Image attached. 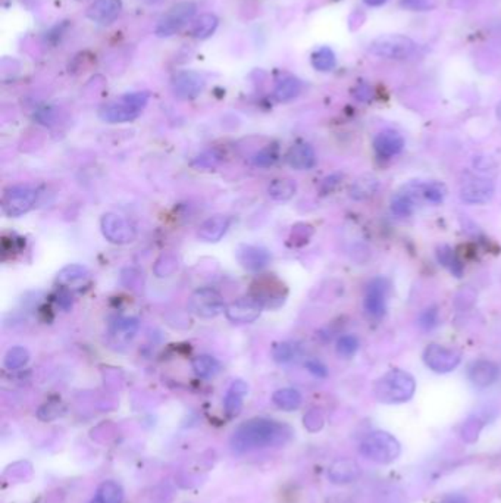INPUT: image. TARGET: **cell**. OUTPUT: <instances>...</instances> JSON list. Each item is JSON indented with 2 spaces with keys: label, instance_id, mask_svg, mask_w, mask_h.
<instances>
[{
  "label": "cell",
  "instance_id": "43",
  "mask_svg": "<svg viewBox=\"0 0 501 503\" xmlns=\"http://www.w3.org/2000/svg\"><path fill=\"white\" fill-rule=\"evenodd\" d=\"M193 164L199 170H212L219 164V156L215 152H204L194 159Z\"/></svg>",
  "mask_w": 501,
  "mask_h": 503
},
{
  "label": "cell",
  "instance_id": "29",
  "mask_svg": "<svg viewBox=\"0 0 501 503\" xmlns=\"http://www.w3.org/2000/svg\"><path fill=\"white\" fill-rule=\"evenodd\" d=\"M437 259L443 266H445L453 274V276H455L458 279H460L463 276L465 266H463L462 261L459 259L458 254H455V252L450 246H447V244L438 246Z\"/></svg>",
  "mask_w": 501,
  "mask_h": 503
},
{
  "label": "cell",
  "instance_id": "32",
  "mask_svg": "<svg viewBox=\"0 0 501 503\" xmlns=\"http://www.w3.org/2000/svg\"><path fill=\"white\" fill-rule=\"evenodd\" d=\"M295 192H297V186L292 180L284 178V180H275L270 182V186L268 187V195L270 199L277 202H287L290 200Z\"/></svg>",
  "mask_w": 501,
  "mask_h": 503
},
{
  "label": "cell",
  "instance_id": "8",
  "mask_svg": "<svg viewBox=\"0 0 501 503\" xmlns=\"http://www.w3.org/2000/svg\"><path fill=\"white\" fill-rule=\"evenodd\" d=\"M225 304L222 296L211 287H203L196 290L189 301V309L199 318L212 319L225 312Z\"/></svg>",
  "mask_w": 501,
  "mask_h": 503
},
{
  "label": "cell",
  "instance_id": "38",
  "mask_svg": "<svg viewBox=\"0 0 501 503\" xmlns=\"http://www.w3.org/2000/svg\"><path fill=\"white\" fill-rule=\"evenodd\" d=\"M484 421L480 417H470L468 418L460 430V436L466 443H475L480 439V434L484 428Z\"/></svg>",
  "mask_w": 501,
  "mask_h": 503
},
{
  "label": "cell",
  "instance_id": "20",
  "mask_svg": "<svg viewBox=\"0 0 501 503\" xmlns=\"http://www.w3.org/2000/svg\"><path fill=\"white\" fill-rule=\"evenodd\" d=\"M228 227H230V218L223 215H215L199 227L197 237L201 242L216 243L225 236Z\"/></svg>",
  "mask_w": 501,
  "mask_h": 503
},
{
  "label": "cell",
  "instance_id": "48",
  "mask_svg": "<svg viewBox=\"0 0 501 503\" xmlns=\"http://www.w3.org/2000/svg\"><path fill=\"white\" fill-rule=\"evenodd\" d=\"M306 368L309 370L310 374H313L317 378H325L328 375L327 367L322 362H319V361H309L306 363Z\"/></svg>",
  "mask_w": 501,
  "mask_h": 503
},
{
  "label": "cell",
  "instance_id": "3",
  "mask_svg": "<svg viewBox=\"0 0 501 503\" xmlns=\"http://www.w3.org/2000/svg\"><path fill=\"white\" fill-rule=\"evenodd\" d=\"M150 95L147 91H135L121 96L117 100H112L103 105L99 110L102 121L109 124H121L135 120L147 106Z\"/></svg>",
  "mask_w": 501,
  "mask_h": 503
},
{
  "label": "cell",
  "instance_id": "50",
  "mask_svg": "<svg viewBox=\"0 0 501 503\" xmlns=\"http://www.w3.org/2000/svg\"><path fill=\"white\" fill-rule=\"evenodd\" d=\"M363 2L366 4L368 6H381L386 2V0H363Z\"/></svg>",
  "mask_w": 501,
  "mask_h": 503
},
{
  "label": "cell",
  "instance_id": "14",
  "mask_svg": "<svg viewBox=\"0 0 501 503\" xmlns=\"http://www.w3.org/2000/svg\"><path fill=\"white\" fill-rule=\"evenodd\" d=\"M236 258L238 264L250 272H259L265 269L272 259L266 249L255 244H241L236 252Z\"/></svg>",
  "mask_w": 501,
  "mask_h": 503
},
{
  "label": "cell",
  "instance_id": "2",
  "mask_svg": "<svg viewBox=\"0 0 501 503\" xmlns=\"http://www.w3.org/2000/svg\"><path fill=\"white\" fill-rule=\"evenodd\" d=\"M416 392V381L403 370H391L374 384V395L378 402L397 405L408 402Z\"/></svg>",
  "mask_w": 501,
  "mask_h": 503
},
{
  "label": "cell",
  "instance_id": "35",
  "mask_svg": "<svg viewBox=\"0 0 501 503\" xmlns=\"http://www.w3.org/2000/svg\"><path fill=\"white\" fill-rule=\"evenodd\" d=\"M312 65L315 70L322 71V73H328L331 70H334L337 65V59H335V53L324 46V48L317 49L313 55H312Z\"/></svg>",
  "mask_w": 501,
  "mask_h": 503
},
{
  "label": "cell",
  "instance_id": "44",
  "mask_svg": "<svg viewBox=\"0 0 501 503\" xmlns=\"http://www.w3.org/2000/svg\"><path fill=\"white\" fill-rule=\"evenodd\" d=\"M438 323H440V316H438V311L436 308L425 309L419 316V326L426 331L437 327Z\"/></svg>",
  "mask_w": 501,
  "mask_h": 503
},
{
  "label": "cell",
  "instance_id": "6",
  "mask_svg": "<svg viewBox=\"0 0 501 503\" xmlns=\"http://www.w3.org/2000/svg\"><path fill=\"white\" fill-rule=\"evenodd\" d=\"M196 5L193 2H181L172 6L156 26V36L157 37H171L181 31L187 24L193 21L196 15Z\"/></svg>",
  "mask_w": 501,
  "mask_h": 503
},
{
  "label": "cell",
  "instance_id": "4",
  "mask_svg": "<svg viewBox=\"0 0 501 503\" xmlns=\"http://www.w3.org/2000/svg\"><path fill=\"white\" fill-rule=\"evenodd\" d=\"M359 450L366 460L379 465H389L400 456L401 445L390 432L374 431L362 440Z\"/></svg>",
  "mask_w": 501,
  "mask_h": 503
},
{
  "label": "cell",
  "instance_id": "27",
  "mask_svg": "<svg viewBox=\"0 0 501 503\" xmlns=\"http://www.w3.org/2000/svg\"><path fill=\"white\" fill-rule=\"evenodd\" d=\"M272 402L275 403L277 408L285 410V413H291V410H295L302 406L303 398L299 390H295V388H291V387H285V388H280V390H277L272 395Z\"/></svg>",
  "mask_w": 501,
  "mask_h": 503
},
{
  "label": "cell",
  "instance_id": "18",
  "mask_svg": "<svg viewBox=\"0 0 501 503\" xmlns=\"http://www.w3.org/2000/svg\"><path fill=\"white\" fill-rule=\"evenodd\" d=\"M359 475H360L359 464L349 458H339L334 461L328 470L329 482L338 486H344L356 482Z\"/></svg>",
  "mask_w": 501,
  "mask_h": 503
},
{
  "label": "cell",
  "instance_id": "47",
  "mask_svg": "<svg viewBox=\"0 0 501 503\" xmlns=\"http://www.w3.org/2000/svg\"><path fill=\"white\" fill-rule=\"evenodd\" d=\"M401 6L413 11H426L432 9L436 5L432 0H401Z\"/></svg>",
  "mask_w": 501,
  "mask_h": 503
},
{
  "label": "cell",
  "instance_id": "1",
  "mask_svg": "<svg viewBox=\"0 0 501 503\" xmlns=\"http://www.w3.org/2000/svg\"><path fill=\"white\" fill-rule=\"evenodd\" d=\"M292 436L294 431L287 424L266 418H253L236 428L230 446L233 452L241 455L258 449L284 446Z\"/></svg>",
  "mask_w": 501,
  "mask_h": 503
},
{
  "label": "cell",
  "instance_id": "41",
  "mask_svg": "<svg viewBox=\"0 0 501 503\" xmlns=\"http://www.w3.org/2000/svg\"><path fill=\"white\" fill-rule=\"evenodd\" d=\"M303 424H305L306 430L310 431V432L321 431L324 428V424H325V418H324L322 410H319L316 408L307 410L305 418H303Z\"/></svg>",
  "mask_w": 501,
  "mask_h": 503
},
{
  "label": "cell",
  "instance_id": "21",
  "mask_svg": "<svg viewBox=\"0 0 501 503\" xmlns=\"http://www.w3.org/2000/svg\"><path fill=\"white\" fill-rule=\"evenodd\" d=\"M284 286L277 284L275 281H260L258 287H255L252 296L263 305V308H277L284 304L285 294H283Z\"/></svg>",
  "mask_w": 501,
  "mask_h": 503
},
{
  "label": "cell",
  "instance_id": "28",
  "mask_svg": "<svg viewBox=\"0 0 501 503\" xmlns=\"http://www.w3.org/2000/svg\"><path fill=\"white\" fill-rule=\"evenodd\" d=\"M193 370L197 377L203 380H211L221 373V362L211 355H199L191 362Z\"/></svg>",
  "mask_w": 501,
  "mask_h": 503
},
{
  "label": "cell",
  "instance_id": "12",
  "mask_svg": "<svg viewBox=\"0 0 501 503\" xmlns=\"http://www.w3.org/2000/svg\"><path fill=\"white\" fill-rule=\"evenodd\" d=\"M495 186L490 178L473 177L469 178L460 190V197L469 204H485L492 200Z\"/></svg>",
  "mask_w": 501,
  "mask_h": 503
},
{
  "label": "cell",
  "instance_id": "23",
  "mask_svg": "<svg viewBox=\"0 0 501 503\" xmlns=\"http://www.w3.org/2000/svg\"><path fill=\"white\" fill-rule=\"evenodd\" d=\"M139 328H140L139 319L134 316H122V318H118L117 321L110 326L109 334H110V338L115 343H118V345H127V343H130L135 337V334L139 333Z\"/></svg>",
  "mask_w": 501,
  "mask_h": 503
},
{
  "label": "cell",
  "instance_id": "16",
  "mask_svg": "<svg viewBox=\"0 0 501 503\" xmlns=\"http://www.w3.org/2000/svg\"><path fill=\"white\" fill-rule=\"evenodd\" d=\"M468 375L475 387L487 388L497 381L500 375V368L492 361L480 359V361H475L470 365Z\"/></svg>",
  "mask_w": 501,
  "mask_h": 503
},
{
  "label": "cell",
  "instance_id": "24",
  "mask_svg": "<svg viewBox=\"0 0 501 503\" xmlns=\"http://www.w3.org/2000/svg\"><path fill=\"white\" fill-rule=\"evenodd\" d=\"M287 162L294 170L306 171V170H310L315 167L316 153L310 145L299 143L288 150Z\"/></svg>",
  "mask_w": 501,
  "mask_h": 503
},
{
  "label": "cell",
  "instance_id": "46",
  "mask_svg": "<svg viewBox=\"0 0 501 503\" xmlns=\"http://www.w3.org/2000/svg\"><path fill=\"white\" fill-rule=\"evenodd\" d=\"M294 358V349L288 343H281V345H277L273 348V359L277 362L285 363L290 362Z\"/></svg>",
  "mask_w": 501,
  "mask_h": 503
},
{
  "label": "cell",
  "instance_id": "49",
  "mask_svg": "<svg viewBox=\"0 0 501 503\" xmlns=\"http://www.w3.org/2000/svg\"><path fill=\"white\" fill-rule=\"evenodd\" d=\"M444 503H469V500L463 494H450L444 499Z\"/></svg>",
  "mask_w": 501,
  "mask_h": 503
},
{
  "label": "cell",
  "instance_id": "40",
  "mask_svg": "<svg viewBox=\"0 0 501 503\" xmlns=\"http://www.w3.org/2000/svg\"><path fill=\"white\" fill-rule=\"evenodd\" d=\"M422 195L431 203H441L447 196V187L444 182L434 181V182H429V185L422 186Z\"/></svg>",
  "mask_w": 501,
  "mask_h": 503
},
{
  "label": "cell",
  "instance_id": "7",
  "mask_svg": "<svg viewBox=\"0 0 501 503\" xmlns=\"http://www.w3.org/2000/svg\"><path fill=\"white\" fill-rule=\"evenodd\" d=\"M37 200L36 189L30 186H12L5 190L2 199V209L5 215L11 218H18L26 215L33 209Z\"/></svg>",
  "mask_w": 501,
  "mask_h": 503
},
{
  "label": "cell",
  "instance_id": "45",
  "mask_svg": "<svg viewBox=\"0 0 501 503\" xmlns=\"http://www.w3.org/2000/svg\"><path fill=\"white\" fill-rule=\"evenodd\" d=\"M313 230H312V227L306 225V224H299V225H295L292 228V233H291V237L290 240L297 246V240H302V244L307 243V240L310 239Z\"/></svg>",
  "mask_w": 501,
  "mask_h": 503
},
{
  "label": "cell",
  "instance_id": "26",
  "mask_svg": "<svg viewBox=\"0 0 501 503\" xmlns=\"http://www.w3.org/2000/svg\"><path fill=\"white\" fill-rule=\"evenodd\" d=\"M378 187V178L372 174H364L353 182V186L350 187V197L354 200H368L376 193Z\"/></svg>",
  "mask_w": 501,
  "mask_h": 503
},
{
  "label": "cell",
  "instance_id": "13",
  "mask_svg": "<svg viewBox=\"0 0 501 503\" xmlns=\"http://www.w3.org/2000/svg\"><path fill=\"white\" fill-rule=\"evenodd\" d=\"M206 85V80L196 71H179L172 78V90L175 96L184 100L197 98Z\"/></svg>",
  "mask_w": 501,
  "mask_h": 503
},
{
  "label": "cell",
  "instance_id": "37",
  "mask_svg": "<svg viewBox=\"0 0 501 503\" xmlns=\"http://www.w3.org/2000/svg\"><path fill=\"white\" fill-rule=\"evenodd\" d=\"M413 208H415V200L410 193H399L391 200V211L397 217L412 215Z\"/></svg>",
  "mask_w": 501,
  "mask_h": 503
},
{
  "label": "cell",
  "instance_id": "10",
  "mask_svg": "<svg viewBox=\"0 0 501 503\" xmlns=\"http://www.w3.org/2000/svg\"><path fill=\"white\" fill-rule=\"evenodd\" d=\"M100 230L103 237L113 244H128L135 240V227L122 215L106 214L100 219Z\"/></svg>",
  "mask_w": 501,
  "mask_h": 503
},
{
  "label": "cell",
  "instance_id": "19",
  "mask_svg": "<svg viewBox=\"0 0 501 503\" xmlns=\"http://www.w3.org/2000/svg\"><path fill=\"white\" fill-rule=\"evenodd\" d=\"M374 147L381 157H393L403 150L404 139L394 130H384L375 137Z\"/></svg>",
  "mask_w": 501,
  "mask_h": 503
},
{
  "label": "cell",
  "instance_id": "5",
  "mask_svg": "<svg viewBox=\"0 0 501 503\" xmlns=\"http://www.w3.org/2000/svg\"><path fill=\"white\" fill-rule=\"evenodd\" d=\"M415 49L416 43L410 37L401 34L381 36L369 46V52L372 55L385 59H406L413 53Z\"/></svg>",
  "mask_w": 501,
  "mask_h": 503
},
{
  "label": "cell",
  "instance_id": "34",
  "mask_svg": "<svg viewBox=\"0 0 501 503\" xmlns=\"http://www.w3.org/2000/svg\"><path fill=\"white\" fill-rule=\"evenodd\" d=\"M30 361V352L22 346L11 348L5 355V367L9 371H16L24 368Z\"/></svg>",
  "mask_w": 501,
  "mask_h": 503
},
{
  "label": "cell",
  "instance_id": "42",
  "mask_svg": "<svg viewBox=\"0 0 501 503\" xmlns=\"http://www.w3.org/2000/svg\"><path fill=\"white\" fill-rule=\"evenodd\" d=\"M277 159H278L277 149L269 146V147L262 149L260 152H258V153L253 156V164H255L256 167H260V168H268V167L275 164Z\"/></svg>",
  "mask_w": 501,
  "mask_h": 503
},
{
  "label": "cell",
  "instance_id": "31",
  "mask_svg": "<svg viewBox=\"0 0 501 503\" xmlns=\"http://www.w3.org/2000/svg\"><path fill=\"white\" fill-rule=\"evenodd\" d=\"M218 24L219 21L215 15L203 14L197 19H194L191 26V34L199 40H206L216 31Z\"/></svg>",
  "mask_w": 501,
  "mask_h": 503
},
{
  "label": "cell",
  "instance_id": "39",
  "mask_svg": "<svg viewBox=\"0 0 501 503\" xmlns=\"http://www.w3.org/2000/svg\"><path fill=\"white\" fill-rule=\"evenodd\" d=\"M337 353L343 358H352L359 351V338L353 334L341 336L337 341Z\"/></svg>",
  "mask_w": 501,
  "mask_h": 503
},
{
  "label": "cell",
  "instance_id": "22",
  "mask_svg": "<svg viewBox=\"0 0 501 503\" xmlns=\"http://www.w3.org/2000/svg\"><path fill=\"white\" fill-rule=\"evenodd\" d=\"M248 395V385L243 380H236L228 388V392L223 398V408L228 417H237L244 403V398Z\"/></svg>",
  "mask_w": 501,
  "mask_h": 503
},
{
  "label": "cell",
  "instance_id": "9",
  "mask_svg": "<svg viewBox=\"0 0 501 503\" xmlns=\"http://www.w3.org/2000/svg\"><path fill=\"white\" fill-rule=\"evenodd\" d=\"M423 362L431 371L437 374H447L459 367L462 362V353L455 349L432 343L423 351Z\"/></svg>",
  "mask_w": 501,
  "mask_h": 503
},
{
  "label": "cell",
  "instance_id": "36",
  "mask_svg": "<svg viewBox=\"0 0 501 503\" xmlns=\"http://www.w3.org/2000/svg\"><path fill=\"white\" fill-rule=\"evenodd\" d=\"M176 269H178V259L172 254H164L162 256H159L153 266V272L157 279L171 277Z\"/></svg>",
  "mask_w": 501,
  "mask_h": 503
},
{
  "label": "cell",
  "instance_id": "30",
  "mask_svg": "<svg viewBox=\"0 0 501 503\" xmlns=\"http://www.w3.org/2000/svg\"><path fill=\"white\" fill-rule=\"evenodd\" d=\"M300 91H302L300 80H297L295 77H285L281 81H278V84L275 85L273 96H275L278 102H290L297 98L300 95Z\"/></svg>",
  "mask_w": 501,
  "mask_h": 503
},
{
  "label": "cell",
  "instance_id": "11",
  "mask_svg": "<svg viewBox=\"0 0 501 503\" xmlns=\"http://www.w3.org/2000/svg\"><path fill=\"white\" fill-rule=\"evenodd\" d=\"M263 305L252 294L240 297L225 308V316L234 324H252L260 316Z\"/></svg>",
  "mask_w": 501,
  "mask_h": 503
},
{
  "label": "cell",
  "instance_id": "15",
  "mask_svg": "<svg viewBox=\"0 0 501 503\" xmlns=\"http://www.w3.org/2000/svg\"><path fill=\"white\" fill-rule=\"evenodd\" d=\"M390 284L385 279H375L369 283L364 294V309L375 318H381L386 311V294Z\"/></svg>",
  "mask_w": 501,
  "mask_h": 503
},
{
  "label": "cell",
  "instance_id": "17",
  "mask_svg": "<svg viewBox=\"0 0 501 503\" xmlns=\"http://www.w3.org/2000/svg\"><path fill=\"white\" fill-rule=\"evenodd\" d=\"M121 14V0H95L87 9V16L100 26H109Z\"/></svg>",
  "mask_w": 501,
  "mask_h": 503
},
{
  "label": "cell",
  "instance_id": "25",
  "mask_svg": "<svg viewBox=\"0 0 501 503\" xmlns=\"http://www.w3.org/2000/svg\"><path fill=\"white\" fill-rule=\"evenodd\" d=\"M90 272L85 266L83 265H66L63 266L56 277V283L63 286V287H70V289H77L81 287V284H84L88 280Z\"/></svg>",
  "mask_w": 501,
  "mask_h": 503
},
{
  "label": "cell",
  "instance_id": "51",
  "mask_svg": "<svg viewBox=\"0 0 501 503\" xmlns=\"http://www.w3.org/2000/svg\"><path fill=\"white\" fill-rule=\"evenodd\" d=\"M495 113H497V120L501 123V102L497 105V110H495Z\"/></svg>",
  "mask_w": 501,
  "mask_h": 503
},
{
  "label": "cell",
  "instance_id": "33",
  "mask_svg": "<svg viewBox=\"0 0 501 503\" xmlns=\"http://www.w3.org/2000/svg\"><path fill=\"white\" fill-rule=\"evenodd\" d=\"M97 503H122L124 502V489L117 482H103L96 494Z\"/></svg>",
  "mask_w": 501,
  "mask_h": 503
}]
</instances>
